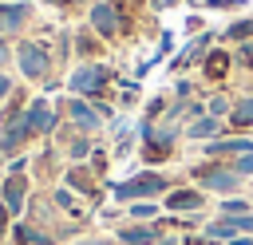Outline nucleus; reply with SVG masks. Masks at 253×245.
Wrapping results in <instances>:
<instances>
[{"label":"nucleus","mask_w":253,"mask_h":245,"mask_svg":"<svg viewBox=\"0 0 253 245\" xmlns=\"http://www.w3.org/2000/svg\"><path fill=\"white\" fill-rule=\"evenodd\" d=\"M71 119H75V122H79L83 130H91V126H99V115H95V111H91L87 103H79V99L71 103Z\"/></svg>","instance_id":"nucleus-9"},{"label":"nucleus","mask_w":253,"mask_h":245,"mask_svg":"<svg viewBox=\"0 0 253 245\" xmlns=\"http://www.w3.org/2000/svg\"><path fill=\"white\" fill-rule=\"evenodd\" d=\"M233 245H253V241L249 237H233Z\"/></svg>","instance_id":"nucleus-24"},{"label":"nucleus","mask_w":253,"mask_h":245,"mask_svg":"<svg viewBox=\"0 0 253 245\" xmlns=\"http://www.w3.org/2000/svg\"><path fill=\"white\" fill-rule=\"evenodd\" d=\"M206 150H210V154H225V150H237V154H249V150H253V142H249V138H229V142H210Z\"/></svg>","instance_id":"nucleus-11"},{"label":"nucleus","mask_w":253,"mask_h":245,"mask_svg":"<svg viewBox=\"0 0 253 245\" xmlns=\"http://www.w3.org/2000/svg\"><path fill=\"white\" fill-rule=\"evenodd\" d=\"M158 190H166V178H162V174H138V178H130V182L111 186V194H115L119 202H130V198H150V194H158Z\"/></svg>","instance_id":"nucleus-1"},{"label":"nucleus","mask_w":253,"mask_h":245,"mask_svg":"<svg viewBox=\"0 0 253 245\" xmlns=\"http://www.w3.org/2000/svg\"><path fill=\"white\" fill-rule=\"evenodd\" d=\"M4 205H8V213H20L24 209V182L16 174L4 182Z\"/></svg>","instance_id":"nucleus-7"},{"label":"nucleus","mask_w":253,"mask_h":245,"mask_svg":"<svg viewBox=\"0 0 253 245\" xmlns=\"http://www.w3.org/2000/svg\"><path fill=\"white\" fill-rule=\"evenodd\" d=\"M91 245H111V241H91Z\"/></svg>","instance_id":"nucleus-25"},{"label":"nucleus","mask_w":253,"mask_h":245,"mask_svg":"<svg viewBox=\"0 0 253 245\" xmlns=\"http://www.w3.org/2000/svg\"><path fill=\"white\" fill-rule=\"evenodd\" d=\"M24 12H28V4H8V8H0V36L16 32L20 20H24Z\"/></svg>","instance_id":"nucleus-8"},{"label":"nucleus","mask_w":253,"mask_h":245,"mask_svg":"<svg viewBox=\"0 0 253 245\" xmlns=\"http://www.w3.org/2000/svg\"><path fill=\"white\" fill-rule=\"evenodd\" d=\"M245 0H210V8H241Z\"/></svg>","instance_id":"nucleus-21"},{"label":"nucleus","mask_w":253,"mask_h":245,"mask_svg":"<svg viewBox=\"0 0 253 245\" xmlns=\"http://www.w3.org/2000/svg\"><path fill=\"white\" fill-rule=\"evenodd\" d=\"M16 237H20L24 245H47V237H43V233H32L28 225H16Z\"/></svg>","instance_id":"nucleus-15"},{"label":"nucleus","mask_w":253,"mask_h":245,"mask_svg":"<svg viewBox=\"0 0 253 245\" xmlns=\"http://www.w3.org/2000/svg\"><path fill=\"white\" fill-rule=\"evenodd\" d=\"M170 205L174 209H194V205H202V194H174Z\"/></svg>","instance_id":"nucleus-14"},{"label":"nucleus","mask_w":253,"mask_h":245,"mask_svg":"<svg viewBox=\"0 0 253 245\" xmlns=\"http://www.w3.org/2000/svg\"><path fill=\"white\" fill-rule=\"evenodd\" d=\"M0 63H8V47H4V40H0Z\"/></svg>","instance_id":"nucleus-23"},{"label":"nucleus","mask_w":253,"mask_h":245,"mask_svg":"<svg viewBox=\"0 0 253 245\" xmlns=\"http://www.w3.org/2000/svg\"><path fill=\"white\" fill-rule=\"evenodd\" d=\"M119 237H123V245H150L154 241V229H123Z\"/></svg>","instance_id":"nucleus-12"},{"label":"nucleus","mask_w":253,"mask_h":245,"mask_svg":"<svg viewBox=\"0 0 253 245\" xmlns=\"http://www.w3.org/2000/svg\"><path fill=\"white\" fill-rule=\"evenodd\" d=\"M233 122H237V126H253V99L237 103V111H233Z\"/></svg>","instance_id":"nucleus-13"},{"label":"nucleus","mask_w":253,"mask_h":245,"mask_svg":"<svg viewBox=\"0 0 253 245\" xmlns=\"http://www.w3.org/2000/svg\"><path fill=\"white\" fill-rule=\"evenodd\" d=\"M28 130H36V134H43V130H51L55 126V115H51V107H47V99H36L32 107H28Z\"/></svg>","instance_id":"nucleus-4"},{"label":"nucleus","mask_w":253,"mask_h":245,"mask_svg":"<svg viewBox=\"0 0 253 245\" xmlns=\"http://www.w3.org/2000/svg\"><path fill=\"white\" fill-rule=\"evenodd\" d=\"M249 36H253V20H241L229 28V40H249Z\"/></svg>","instance_id":"nucleus-16"},{"label":"nucleus","mask_w":253,"mask_h":245,"mask_svg":"<svg viewBox=\"0 0 253 245\" xmlns=\"http://www.w3.org/2000/svg\"><path fill=\"white\" fill-rule=\"evenodd\" d=\"M237 174H253V150L245 154V158H237V166H233Z\"/></svg>","instance_id":"nucleus-18"},{"label":"nucleus","mask_w":253,"mask_h":245,"mask_svg":"<svg viewBox=\"0 0 253 245\" xmlns=\"http://www.w3.org/2000/svg\"><path fill=\"white\" fill-rule=\"evenodd\" d=\"M225 63H229L225 55H210V71H213V75H217V71H225Z\"/></svg>","instance_id":"nucleus-20"},{"label":"nucleus","mask_w":253,"mask_h":245,"mask_svg":"<svg viewBox=\"0 0 253 245\" xmlns=\"http://www.w3.org/2000/svg\"><path fill=\"white\" fill-rule=\"evenodd\" d=\"M20 67H24V75L40 79L43 67H47V51H43L40 43H20Z\"/></svg>","instance_id":"nucleus-3"},{"label":"nucleus","mask_w":253,"mask_h":245,"mask_svg":"<svg viewBox=\"0 0 253 245\" xmlns=\"http://www.w3.org/2000/svg\"><path fill=\"white\" fill-rule=\"evenodd\" d=\"M198 178H202V186H206V190H221V194L237 190V182H241V174H237V170H202Z\"/></svg>","instance_id":"nucleus-5"},{"label":"nucleus","mask_w":253,"mask_h":245,"mask_svg":"<svg viewBox=\"0 0 253 245\" xmlns=\"http://www.w3.org/2000/svg\"><path fill=\"white\" fill-rule=\"evenodd\" d=\"M55 4H67V0H55Z\"/></svg>","instance_id":"nucleus-26"},{"label":"nucleus","mask_w":253,"mask_h":245,"mask_svg":"<svg viewBox=\"0 0 253 245\" xmlns=\"http://www.w3.org/2000/svg\"><path fill=\"white\" fill-rule=\"evenodd\" d=\"M8 87H12V83H8V75H0V99L8 95Z\"/></svg>","instance_id":"nucleus-22"},{"label":"nucleus","mask_w":253,"mask_h":245,"mask_svg":"<svg viewBox=\"0 0 253 245\" xmlns=\"http://www.w3.org/2000/svg\"><path fill=\"white\" fill-rule=\"evenodd\" d=\"M103 83H107V67H99V63H83L71 75V91H79V95H95Z\"/></svg>","instance_id":"nucleus-2"},{"label":"nucleus","mask_w":253,"mask_h":245,"mask_svg":"<svg viewBox=\"0 0 253 245\" xmlns=\"http://www.w3.org/2000/svg\"><path fill=\"white\" fill-rule=\"evenodd\" d=\"M91 24H95L99 36H115V32H119V12H115L111 4H99V8L91 12Z\"/></svg>","instance_id":"nucleus-6"},{"label":"nucleus","mask_w":253,"mask_h":245,"mask_svg":"<svg viewBox=\"0 0 253 245\" xmlns=\"http://www.w3.org/2000/svg\"><path fill=\"white\" fill-rule=\"evenodd\" d=\"M221 126H217V119L213 115H206V119H194V126H190V138H213Z\"/></svg>","instance_id":"nucleus-10"},{"label":"nucleus","mask_w":253,"mask_h":245,"mask_svg":"<svg viewBox=\"0 0 253 245\" xmlns=\"http://www.w3.org/2000/svg\"><path fill=\"white\" fill-rule=\"evenodd\" d=\"M221 209L233 217V213H245V209H249V202H241V198H225V202H221Z\"/></svg>","instance_id":"nucleus-17"},{"label":"nucleus","mask_w":253,"mask_h":245,"mask_svg":"<svg viewBox=\"0 0 253 245\" xmlns=\"http://www.w3.org/2000/svg\"><path fill=\"white\" fill-rule=\"evenodd\" d=\"M130 213H134V217H154V205H150V202H138Z\"/></svg>","instance_id":"nucleus-19"}]
</instances>
